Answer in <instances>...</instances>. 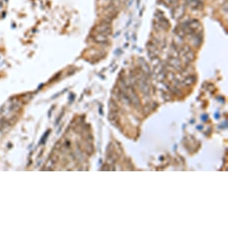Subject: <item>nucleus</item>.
Wrapping results in <instances>:
<instances>
[{
  "instance_id": "f257e3e1",
  "label": "nucleus",
  "mask_w": 228,
  "mask_h": 228,
  "mask_svg": "<svg viewBox=\"0 0 228 228\" xmlns=\"http://www.w3.org/2000/svg\"><path fill=\"white\" fill-rule=\"evenodd\" d=\"M189 5L193 9H201L203 6L202 2L199 0H189Z\"/></svg>"
}]
</instances>
